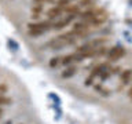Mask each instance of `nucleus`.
<instances>
[{
  "label": "nucleus",
  "instance_id": "nucleus-1",
  "mask_svg": "<svg viewBox=\"0 0 132 124\" xmlns=\"http://www.w3.org/2000/svg\"><path fill=\"white\" fill-rule=\"evenodd\" d=\"M125 55V48L122 47V45H120V44H116L113 45L109 51H107L106 54V57H107V61L110 62H117L118 59H121V58Z\"/></svg>",
  "mask_w": 132,
  "mask_h": 124
},
{
  "label": "nucleus",
  "instance_id": "nucleus-2",
  "mask_svg": "<svg viewBox=\"0 0 132 124\" xmlns=\"http://www.w3.org/2000/svg\"><path fill=\"white\" fill-rule=\"evenodd\" d=\"M110 69H111V64H110L109 61H106V62H101V64L95 65L94 68L91 69L89 76H91V77H94V79L101 77V74H102V73H105L106 70H110Z\"/></svg>",
  "mask_w": 132,
  "mask_h": 124
},
{
  "label": "nucleus",
  "instance_id": "nucleus-3",
  "mask_svg": "<svg viewBox=\"0 0 132 124\" xmlns=\"http://www.w3.org/2000/svg\"><path fill=\"white\" fill-rule=\"evenodd\" d=\"M52 25L50 21H41V22H29L28 24V29L29 30H48L52 29Z\"/></svg>",
  "mask_w": 132,
  "mask_h": 124
},
{
  "label": "nucleus",
  "instance_id": "nucleus-4",
  "mask_svg": "<svg viewBox=\"0 0 132 124\" xmlns=\"http://www.w3.org/2000/svg\"><path fill=\"white\" fill-rule=\"evenodd\" d=\"M132 80V69H124L120 73V84L121 86H128Z\"/></svg>",
  "mask_w": 132,
  "mask_h": 124
},
{
  "label": "nucleus",
  "instance_id": "nucleus-5",
  "mask_svg": "<svg viewBox=\"0 0 132 124\" xmlns=\"http://www.w3.org/2000/svg\"><path fill=\"white\" fill-rule=\"evenodd\" d=\"M107 41H109L107 37H96V39H92V40L87 41V44H88L92 50H96L99 47H102V45H105Z\"/></svg>",
  "mask_w": 132,
  "mask_h": 124
},
{
  "label": "nucleus",
  "instance_id": "nucleus-6",
  "mask_svg": "<svg viewBox=\"0 0 132 124\" xmlns=\"http://www.w3.org/2000/svg\"><path fill=\"white\" fill-rule=\"evenodd\" d=\"M63 12L65 11H63V8H62V7L54 6V7L50 8V10H47V17L50 19H55V18H58V17H61Z\"/></svg>",
  "mask_w": 132,
  "mask_h": 124
},
{
  "label": "nucleus",
  "instance_id": "nucleus-7",
  "mask_svg": "<svg viewBox=\"0 0 132 124\" xmlns=\"http://www.w3.org/2000/svg\"><path fill=\"white\" fill-rule=\"evenodd\" d=\"M77 70H78V68H77L76 65L66 66V69L61 73V77H62V79H70V77H73L74 74L77 73Z\"/></svg>",
  "mask_w": 132,
  "mask_h": 124
},
{
  "label": "nucleus",
  "instance_id": "nucleus-8",
  "mask_svg": "<svg viewBox=\"0 0 132 124\" xmlns=\"http://www.w3.org/2000/svg\"><path fill=\"white\" fill-rule=\"evenodd\" d=\"M94 90L96 91L98 94H101L102 97H106V98L111 95V90L107 88V87H105L102 83H99V84H94Z\"/></svg>",
  "mask_w": 132,
  "mask_h": 124
},
{
  "label": "nucleus",
  "instance_id": "nucleus-9",
  "mask_svg": "<svg viewBox=\"0 0 132 124\" xmlns=\"http://www.w3.org/2000/svg\"><path fill=\"white\" fill-rule=\"evenodd\" d=\"M106 21H107V12H103V14H101V15H95L92 19L88 21V22L95 25V26H101V25L105 24Z\"/></svg>",
  "mask_w": 132,
  "mask_h": 124
},
{
  "label": "nucleus",
  "instance_id": "nucleus-10",
  "mask_svg": "<svg viewBox=\"0 0 132 124\" xmlns=\"http://www.w3.org/2000/svg\"><path fill=\"white\" fill-rule=\"evenodd\" d=\"M63 11L66 12V14H72V15H78L81 12L78 4H69L66 8H63Z\"/></svg>",
  "mask_w": 132,
  "mask_h": 124
},
{
  "label": "nucleus",
  "instance_id": "nucleus-11",
  "mask_svg": "<svg viewBox=\"0 0 132 124\" xmlns=\"http://www.w3.org/2000/svg\"><path fill=\"white\" fill-rule=\"evenodd\" d=\"M74 62V52L73 54H68V55H65V57H62V62L61 64L63 65V66H70Z\"/></svg>",
  "mask_w": 132,
  "mask_h": 124
},
{
  "label": "nucleus",
  "instance_id": "nucleus-12",
  "mask_svg": "<svg viewBox=\"0 0 132 124\" xmlns=\"http://www.w3.org/2000/svg\"><path fill=\"white\" fill-rule=\"evenodd\" d=\"M89 22L87 21V22H74L73 24V29L74 30H85V29H88V25Z\"/></svg>",
  "mask_w": 132,
  "mask_h": 124
},
{
  "label": "nucleus",
  "instance_id": "nucleus-13",
  "mask_svg": "<svg viewBox=\"0 0 132 124\" xmlns=\"http://www.w3.org/2000/svg\"><path fill=\"white\" fill-rule=\"evenodd\" d=\"M61 62H62V57H52L51 59H50L48 65H50V68H51V69H55Z\"/></svg>",
  "mask_w": 132,
  "mask_h": 124
},
{
  "label": "nucleus",
  "instance_id": "nucleus-14",
  "mask_svg": "<svg viewBox=\"0 0 132 124\" xmlns=\"http://www.w3.org/2000/svg\"><path fill=\"white\" fill-rule=\"evenodd\" d=\"M43 10H44L43 3H41V4H35V6L32 7V14H35V15H40L41 12H43Z\"/></svg>",
  "mask_w": 132,
  "mask_h": 124
},
{
  "label": "nucleus",
  "instance_id": "nucleus-15",
  "mask_svg": "<svg viewBox=\"0 0 132 124\" xmlns=\"http://www.w3.org/2000/svg\"><path fill=\"white\" fill-rule=\"evenodd\" d=\"M66 25H68V22H66L65 19H62V21H58V22H54L52 29H55V30H61V29H63Z\"/></svg>",
  "mask_w": 132,
  "mask_h": 124
},
{
  "label": "nucleus",
  "instance_id": "nucleus-16",
  "mask_svg": "<svg viewBox=\"0 0 132 124\" xmlns=\"http://www.w3.org/2000/svg\"><path fill=\"white\" fill-rule=\"evenodd\" d=\"M107 54V47L106 45H102V47H99L95 50V57H103Z\"/></svg>",
  "mask_w": 132,
  "mask_h": 124
},
{
  "label": "nucleus",
  "instance_id": "nucleus-17",
  "mask_svg": "<svg viewBox=\"0 0 132 124\" xmlns=\"http://www.w3.org/2000/svg\"><path fill=\"white\" fill-rule=\"evenodd\" d=\"M12 103V98L6 97V95H0V106L3 105H11Z\"/></svg>",
  "mask_w": 132,
  "mask_h": 124
},
{
  "label": "nucleus",
  "instance_id": "nucleus-18",
  "mask_svg": "<svg viewBox=\"0 0 132 124\" xmlns=\"http://www.w3.org/2000/svg\"><path fill=\"white\" fill-rule=\"evenodd\" d=\"M48 97L51 98V99H54V102H55L56 105H61V98H59V95H58V94L50 92V94H48Z\"/></svg>",
  "mask_w": 132,
  "mask_h": 124
},
{
  "label": "nucleus",
  "instance_id": "nucleus-19",
  "mask_svg": "<svg viewBox=\"0 0 132 124\" xmlns=\"http://www.w3.org/2000/svg\"><path fill=\"white\" fill-rule=\"evenodd\" d=\"M43 33H44V30H29L28 35L30 37H39V36L43 35Z\"/></svg>",
  "mask_w": 132,
  "mask_h": 124
},
{
  "label": "nucleus",
  "instance_id": "nucleus-20",
  "mask_svg": "<svg viewBox=\"0 0 132 124\" xmlns=\"http://www.w3.org/2000/svg\"><path fill=\"white\" fill-rule=\"evenodd\" d=\"M94 4V0H80L78 6L80 7H88V6H92Z\"/></svg>",
  "mask_w": 132,
  "mask_h": 124
},
{
  "label": "nucleus",
  "instance_id": "nucleus-21",
  "mask_svg": "<svg viewBox=\"0 0 132 124\" xmlns=\"http://www.w3.org/2000/svg\"><path fill=\"white\" fill-rule=\"evenodd\" d=\"M70 4V0H58L56 2V6H59L62 8H66Z\"/></svg>",
  "mask_w": 132,
  "mask_h": 124
},
{
  "label": "nucleus",
  "instance_id": "nucleus-22",
  "mask_svg": "<svg viewBox=\"0 0 132 124\" xmlns=\"http://www.w3.org/2000/svg\"><path fill=\"white\" fill-rule=\"evenodd\" d=\"M8 45H10V48H12V50H18V47H19L18 43L12 39H8Z\"/></svg>",
  "mask_w": 132,
  "mask_h": 124
},
{
  "label": "nucleus",
  "instance_id": "nucleus-23",
  "mask_svg": "<svg viewBox=\"0 0 132 124\" xmlns=\"http://www.w3.org/2000/svg\"><path fill=\"white\" fill-rule=\"evenodd\" d=\"M7 91H8V86L6 83H2V84H0V95H4Z\"/></svg>",
  "mask_w": 132,
  "mask_h": 124
},
{
  "label": "nucleus",
  "instance_id": "nucleus-24",
  "mask_svg": "<svg viewBox=\"0 0 132 124\" xmlns=\"http://www.w3.org/2000/svg\"><path fill=\"white\" fill-rule=\"evenodd\" d=\"M110 72H111V76H113V74H120L122 70H121V66H114V68L110 69Z\"/></svg>",
  "mask_w": 132,
  "mask_h": 124
},
{
  "label": "nucleus",
  "instance_id": "nucleus-25",
  "mask_svg": "<svg viewBox=\"0 0 132 124\" xmlns=\"http://www.w3.org/2000/svg\"><path fill=\"white\" fill-rule=\"evenodd\" d=\"M128 97H129V98H132V86L129 87V90H128Z\"/></svg>",
  "mask_w": 132,
  "mask_h": 124
},
{
  "label": "nucleus",
  "instance_id": "nucleus-26",
  "mask_svg": "<svg viewBox=\"0 0 132 124\" xmlns=\"http://www.w3.org/2000/svg\"><path fill=\"white\" fill-rule=\"evenodd\" d=\"M125 24H128V25H129V26H132V19L127 18V19H125Z\"/></svg>",
  "mask_w": 132,
  "mask_h": 124
},
{
  "label": "nucleus",
  "instance_id": "nucleus-27",
  "mask_svg": "<svg viewBox=\"0 0 132 124\" xmlns=\"http://www.w3.org/2000/svg\"><path fill=\"white\" fill-rule=\"evenodd\" d=\"M2 116H3V109L0 107V117H2Z\"/></svg>",
  "mask_w": 132,
  "mask_h": 124
},
{
  "label": "nucleus",
  "instance_id": "nucleus-28",
  "mask_svg": "<svg viewBox=\"0 0 132 124\" xmlns=\"http://www.w3.org/2000/svg\"><path fill=\"white\" fill-rule=\"evenodd\" d=\"M6 124H12V121H7Z\"/></svg>",
  "mask_w": 132,
  "mask_h": 124
},
{
  "label": "nucleus",
  "instance_id": "nucleus-29",
  "mask_svg": "<svg viewBox=\"0 0 132 124\" xmlns=\"http://www.w3.org/2000/svg\"><path fill=\"white\" fill-rule=\"evenodd\" d=\"M45 2H48V0H45Z\"/></svg>",
  "mask_w": 132,
  "mask_h": 124
},
{
  "label": "nucleus",
  "instance_id": "nucleus-30",
  "mask_svg": "<svg viewBox=\"0 0 132 124\" xmlns=\"http://www.w3.org/2000/svg\"><path fill=\"white\" fill-rule=\"evenodd\" d=\"M21 124H23V123H21Z\"/></svg>",
  "mask_w": 132,
  "mask_h": 124
}]
</instances>
